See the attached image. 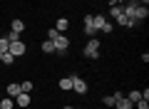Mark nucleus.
<instances>
[{
  "label": "nucleus",
  "instance_id": "obj_1",
  "mask_svg": "<svg viewBox=\"0 0 149 109\" xmlns=\"http://www.w3.org/2000/svg\"><path fill=\"white\" fill-rule=\"evenodd\" d=\"M82 55H85L87 60H97L100 57V40H97V37H90L87 45L82 47Z\"/></svg>",
  "mask_w": 149,
  "mask_h": 109
},
{
  "label": "nucleus",
  "instance_id": "obj_2",
  "mask_svg": "<svg viewBox=\"0 0 149 109\" xmlns=\"http://www.w3.org/2000/svg\"><path fill=\"white\" fill-rule=\"evenodd\" d=\"M52 42H55V55H65V52H67V47H70V37L62 35V32H60Z\"/></svg>",
  "mask_w": 149,
  "mask_h": 109
},
{
  "label": "nucleus",
  "instance_id": "obj_3",
  "mask_svg": "<svg viewBox=\"0 0 149 109\" xmlns=\"http://www.w3.org/2000/svg\"><path fill=\"white\" fill-rule=\"evenodd\" d=\"M72 92L80 94V97H85V94H87V82L80 77V74H72Z\"/></svg>",
  "mask_w": 149,
  "mask_h": 109
},
{
  "label": "nucleus",
  "instance_id": "obj_4",
  "mask_svg": "<svg viewBox=\"0 0 149 109\" xmlns=\"http://www.w3.org/2000/svg\"><path fill=\"white\" fill-rule=\"evenodd\" d=\"M8 52H10V55H13V57H22V55H25V52H27V47H25V42H22V40H15V42H10V47H8Z\"/></svg>",
  "mask_w": 149,
  "mask_h": 109
},
{
  "label": "nucleus",
  "instance_id": "obj_5",
  "mask_svg": "<svg viewBox=\"0 0 149 109\" xmlns=\"http://www.w3.org/2000/svg\"><path fill=\"white\" fill-rule=\"evenodd\" d=\"M10 32H17V35H22V32H25V20L15 17V20L10 22Z\"/></svg>",
  "mask_w": 149,
  "mask_h": 109
},
{
  "label": "nucleus",
  "instance_id": "obj_6",
  "mask_svg": "<svg viewBox=\"0 0 149 109\" xmlns=\"http://www.w3.org/2000/svg\"><path fill=\"white\" fill-rule=\"evenodd\" d=\"M57 87L62 89V92H72V74H67V77H62L57 82Z\"/></svg>",
  "mask_w": 149,
  "mask_h": 109
},
{
  "label": "nucleus",
  "instance_id": "obj_7",
  "mask_svg": "<svg viewBox=\"0 0 149 109\" xmlns=\"http://www.w3.org/2000/svg\"><path fill=\"white\" fill-rule=\"evenodd\" d=\"M15 104H17V107H22V109H25L27 104H30V92H20V94L15 97Z\"/></svg>",
  "mask_w": 149,
  "mask_h": 109
},
{
  "label": "nucleus",
  "instance_id": "obj_8",
  "mask_svg": "<svg viewBox=\"0 0 149 109\" xmlns=\"http://www.w3.org/2000/svg\"><path fill=\"white\" fill-rule=\"evenodd\" d=\"M85 35H90V37H95V35H97L95 25H92V15H85Z\"/></svg>",
  "mask_w": 149,
  "mask_h": 109
},
{
  "label": "nucleus",
  "instance_id": "obj_9",
  "mask_svg": "<svg viewBox=\"0 0 149 109\" xmlns=\"http://www.w3.org/2000/svg\"><path fill=\"white\" fill-rule=\"evenodd\" d=\"M147 15H149V8L147 5H142V3H139V8H137V12H134V20H147Z\"/></svg>",
  "mask_w": 149,
  "mask_h": 109
},
{
  "label": "nucleus",
  "instance_id": "obj_10",
  "mask_svg": "<svg viewBox=\"0 0 149 109\" xmlns=\"http://www.w3.org/2000/svg\"><path fill=\"white\" fill-rule=\"evenodd\" d=\"M104 22H107V15H100V12H97V15H92V25H95L97 32L102 30V25H104Z\"/></svg>",
  "mask_w": 149,
  "mask_h": 109
},
{
  "label": "nucleus",
  "instance_id": "obj_11",
  "mask_svg": "<svg viewBox=\"0 0 149 109\" xmlns=\"http://www.w3.org/2000/svg\"><path fill=\"white\" fill-rule=\"evenodd\" d=\"M5 92H8V97H13V99H15L17 94L22 92V89H20V84H17V82H10V84H8V89H5Z\"/></svg>",
  "mask_w": 149,
  "mask_h": 109
},
{
  "label": "nucleus",
  "instance_id": "obj_12",
  "mask_svg": "<svg viewBox=\"0 0 149 109\" xmlns=\"http://www.w3.org/2000/svg\"><path fill=\"white\" fill-rule=\"evenodd\" d=\"M40 50H42L45 55H55V42L45 37V42H42V45H40Z\"/></svg>",
  "mask_w": 149,
  "mask_h": 109
},
{
  "label": "nucleus",
  "instance_id": "obj_13",
  "mask_svg": "<svg viewBox=\"0 0 149 109\" xmlns=\"http://www.w3.org/2000/svg\"><path fill=\"white\" fill-rule=\"evenodd\" d=\"M67 27H70V20H67V17H57L55 30H57V32H67Z\"/></svg>",
  "mask_w": 149,
  "mask_h": 109
},
{
  "label": "nucleus",
  "instance_id": "obj_14",
  "mask_svg": "<svg viewBox=\"0 0 149 109\" xmlns=\"http://www.w3.org/2000/svg\"><path fill=\"white\" fill-rule=\"evenodd\" d=\"M13 107H15V99L13 97H8V94L0 97V109H13Z\"/></svg>",
  "mask_w": 149,
  "mask_h": 109
},
{
  "label": "nucleus",
  "instance_id": "obj_15",
  "mask_svg": "<svg viewBox=\"0 0 149 109\" xmlns=\"http://www.w3.org/2000/svg\"><path fill=\"white\" fill-rule=\"evenodd\" d=\"M114 107H117V109H132V107H134V104H132V102H129V99H127V97H119V99H117V102H114Z\"/></svg>",
  "mask_w": 149,
  "mask_h": 109
},
{
  "label": "nucleus",
  "instance_id": "obj_16",
  "mask_svg": "<svg viewBox=\"0 0 149 109\" xmlns=\"http://www.w3.org/2000/svg\"><path fill=\"white\" fill-rule=\"evenodd\" d=\"M127 99H129V102H132V104H137L139 99H142V92H139V89H132V92L127 94Z\"/></svg>",
  "mask_w": 149,
  "mask_h": 109
},
{
  "label": "nucleus",
  "instance_id": "obj_17",
  "mask_svg": "<svg viewBox=\"0 0 149 109\" xmlns=\"http://www.w3.org/2000/svg\"><path fill=\"white\" fill-rule=\"evenodd\" d=\"M109 17H119L122 15V5H109V12H107Z\"/></svg>",
  "mask_w": 149,
  "mask_h": 109
},
{
  "label": "nucleus",
  "instance_id": "obj_18",
  "mask_svg": "<svg viewBox=\"0 0 149 109\" xmlns=\"http://www.w3.org/2000/svg\"><path fill=\"white\" fill-rule=\"evenodd\" d=\"M20 89H22V92H32V89H35V84H32L30 79H25V82H20Z\"/></svg>",
  "mask_w": 149,
  "mask_h": 109
},
{
  "label": "nucleus",
  "instance_id": "obj_19",
  "mask_svg": "<svg viewBox=\"0 0 149 109\" xmlns=\"http://www.w3.org/2000/svg\"><path fill=\"white\" fill-rule=\"evenodd\" d=\"M8 47H10V40L8 37H0V52H8Z\"/></svg>",
  "mask_w": 149,
  "mask_h": 109
},
{
  "label": "nucleus",
  "instance_id": "obj_20",
  "mask_svg": "<svg viewBox=\"0 0 149 109\" xmlns=\"http://www.w3.org/2000/svg\"><path fill=\"white\" fill-rule=\"evenodd\" d=\"M102 104H104V107H114V94H107V97L102 99Z\"/></svg>",
  "mask_w": 149,
  "mask_h": 109
},
{
  "label": "nucleus",
  "instance_id": "obj_21",
  "mask_svg": "<svg viewBox=\"0 0 149 109\" xmlns=\"http://www.w3.org/2000/svg\"><path fill=\"white\" fill-rule=\"evenodd\" d=\"M57 35H60V32L55 30V27H50V30L45 32V37H47V40H55V37H57Z\"/></svg>",
  "mask_w": 149,
  "mask_h": 109
},
{
  "label": "nucleus",
  "instance_id": "obj_22",
  "mask_svg": "<svg viewBox=\"0 0 149 109\" xmlns=\"http://www.w3.org/2000/svg\"><path fill=\"white\" fill-rule=\"evenodd\" d=\"M137 109H149V102H147V99H139V102H137Z\"/></svg>",
  "mask_w": 149,
  "mask_h": 109
},
{
  "label": "nucleus",
  "instance_id": "obj_23",
  "mask_svg": "<svg viewBox=\"0 0 149 109\" xmlns=\"http://www.w3.org/2000/svg\"><path fill=\"white\" fill-rule=\"evenodd\" d=\"M5 37H8V40H10V42H15V40H20V35H17V32H8Z\"/></svg>",
  "mask_w": 149,
  "mask_h": 109
},
{
  "label": "nucleus",
  "instance_id": "obj_24",
  "mask_svg": "<svg viewBox=\"0 0 149 109\" xmlns=\"http://www.w3.org/2000/svg\"><path fill=\"white\" fill-rule=\"evenodd\" d=\"M62 109H74V107H70V104H65V107H62Z\"/></svg>",
  "mask_w": 149,
  "mask_h": 109
},
{
  "label": "nucleus",
  "instance_id": "obj_25",
  "mask_svg": "<svg viewBox=\"0 0 149 109\" xmlns=\"http://www.w3.org/2000/svg\"><path fill=\"white\" fill-rule=\"evenodd\" d=\"M139 3H142V5H147V3H149V0H139Z\"/></svg>",
  "mask_w": 149,
  "mask_h": 109
}]
</instances>
